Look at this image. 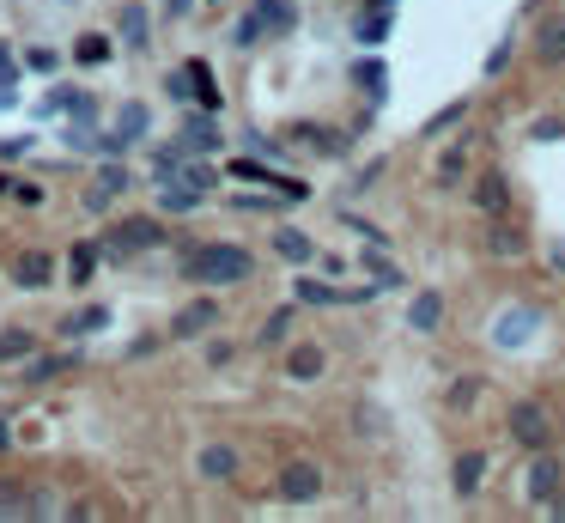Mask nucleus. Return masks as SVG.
Returning a JSON list of instances; mask_svg holds the SVG:
<instances>
[{
    "label": "nucleus",
    "instance_id": "4be33fe9",
    "mask_svg": "<svg viewBox=\"0 0 565 523\" xmlns=\"http://www.w3.org/2000/svg\"><path fill=\"white\" fill-rule=\"evenodd\" d=\"M383 37H389V7H371L359 19V43H383Z\"/></svg>",
    "mask_w": 565,
    "mask_h": 523
},
{
    "label": "nucleus",
    "instance_id": "c756f323",
    "mask_svg": "<svg viewBox=\"0 0 565 523\" xmlns=\"http://www.w3.org/2000/svg\"><path fill=\"white\" fill-rule=\"evenodd\" d=\"M73 55L92 67V61H104V55H110V43H104V37H79V49H73Z\"/></svg>",
    "mask_w": 565,
    "mask_h": 523
},
{
    "label": "nucleus",
    "instance_id": "5701e85b",
    "mask_svg": "<svg viewBox=\"0 0 565 523\" xmlns=\"http://www.w3.org/2000/svg\"><path fill=\"white\" fill-rule=\"evenodd\" d=\"M122 43H128V49L146 43V13H140V7H122Z\"/></svg>",
    "mask_w": 565,
    "mask_h": 523
},
{
    "label": "nucleus",
    "instance_id": "393cba45",
    "mask_svg": "<svg viewBox=\"0 0 565 523\" xmlns=\"http://www.w3.org/2000/svg\"><path fill=\"white\" fill-rule=\"evenodd\" d=\"M456 122H468V98H462V104H450V110H438V116L426 122V134H444V128H456Z\"/></svg>",
    "mask_w": 565,
    "mask_h": 523
},
{
    "label": "nucleus",
    "instance_id": "ddd939ff",
    "mask_svg": "<svg viewBox=\"0 0 565 523\" xmlns=\"http://www.w3.org/2000/svg\"><path fill=\"white\" fill-rule=\"evenodd\" d=\"M408 323H414L420 335H432V329L444 323V298H438V292H420V298H414V311H408Z\"/></svg>",
    "mask_w": 565,
    "mask_h": 523
},
{
    "label": "nucleus",
    "instance_id": "20e7f679",
    "mask_svg": "<svg viewBox=\"0 0 565 523\" xmlns=\"http://www.w3.org/2000/svg\"><path fill=\"white\" fill-rule=\"evenodd\" d=\"M316 493H322V469H316L310 457H292V463L280 469V499H286V505H310Z\"/></svg>",
    "mask_w": 565,
    "mask_h": 523
},
{
    "label": "nucleus",
    "instance_id": "bb28decb",
    "mask_svg": "<svg viewBox=\"0 0 565 523\" xmlns=\"http://www.w3.org/2000/svg\"><path fill=\"white\" fill-rule=\"evenodd\" d=\"M177 177H183L189 189H201V195L213 189V165H177Z\"/></svg>",
    "mask_w": 565,
    "mask_h": 523
},
{
    "label": "nucleus",
    "instance_id": "7c9ffc66",
    "mask_svg": "<svg viewBox=\"0 0 565 523\" xmlns=\"http://www.w3.org/2000/svg\"><path fill=\"white\" fill-rule=\"evenodd\" d=\"M505 61H511V37H499V43H493V55H487V80H499Z\"/></svg>",
    "mask_w": 565,
    "mask_h": 523
},
{
    "label": "nucleus",
    "instance_id": "a211bd4d",
    "mask_svg": "<svg viewBox=\"0 0 565 523\" xmlns=\"http://www.w3.org/2000/svg\"><path fill=\"white\" fill-rule=\"evenodd\" d=\"M49 268H55V262H49V256H25V262H19V268H13V280H19V286H25V292H37V286H49Z\"/></svg>",
    "mask_w": 565,
    "mask_h": 523
},
{
    "label": "nucleus",
    "instance_id": "6e6552de",
    "mask_svg": "<svg viewBox=\"0 0 565 523\" xmlns=\"http://www.w3.org/2000/svg\"><path fill=\"white\" fill-rule=\"evenodd\" d=\"M213 323H219V305H213V298H195V305H183V311H177L171 335H207Z\"/></svg>",
    "mask_w": 565,
    "mask_h": 523
},
{
    "label": "nucleus",
    "instance_id": "b1692460",
    "mask_svg": "<svg viewBox=\"0 0 565 523\" xmlns=\"http://www.w3.org/2000/svg\"><path fill=\"white\" fill-rule=\"evenodd\" d=\"M92 268H98V244H73V280H92Z\"/></svg>",
    "mask_w": 565,
    "mask_h": 523
},
{
    "label": "nucleus",
    "instance_id": "a878e982",
    "mask_svg": "<svg viewBox=\"0 0 565 523\" xmlns=\"http://www.w3.org/2000/svg\"><path fill=\"white\" fill-rule=\"evenodd\" d=\"M383 73H389L383 61H359V86H365L371 98H383Z\"/></svg>",
    "mask_w": 565,
    "mask_h": 523
},
{
    "label": "nucleus",
    "instance_id": "423d86ee",
    "mask_svg": "<svg viewBox=\"0 0 565 523\" xmlns=\"http://www.w3.org/2000/svg\"><path fill=\"white\" fill-rule=\"evenodd\" d=\"M523 250H529V232H523V226H511L505 213H493V226H487V256L511 262V256H523Z\"/></svg>",
    "mask_w": 565,
    "mask_h": 523
},
{
    "label": "nucleus",
    "instance_id": "f3484780",
    "mask_svg": "<svg viewBox=\"0 0 565 523\" xmlns=\"http://www.w3.org/2000/svg\"><path fill=\"white\" fill-rule=\"evenodd\" d=\"M140 134H146V110H140V104H128V110H122V122H116V134H110L104 146H128V140H140Z\"/></svg>",
    "mask_w": 565,
    "mask_h": 523
},
{
    "label": "nucleus",
    "instance_id": "c85d7f7f",
    "mask_svg": "<svg viewBox=\"0 0 565 523\" xmlns=\"http://www.w3.org/2000/svg\"><path fill=\"white\" fill-rule=\"evenodd\" d=\"M104 323H110V311H104V305H86V311H79L67 329H79V335H86V329H104Z\"/></svg>",
    "mask_w": 565,
    "mask_h": 523
},
{
    "label": "nucleus",
    "instance_id": "dca6fc26",
    "mask_svg": "<svg viewBox=\"0 0 565 523\" xmlns=\"http://www.w3.org/2000/svg\"><path fill=\"white\" fill-rule=\"evenodd\" d=\"M298 298H304V305H347V298H365V292H335L322 280H298Z\"/></svg>",
    "mask_w": 565,
    "mask_h": 523
},
{
    "label": "nucleus",
    "instance_id": "9d476101",
    "mask_svg": "<svg viewBox=\"0 0 565 523\" xmlns=\"http://www.w3.org/2000/svg\"><path fill=\"white\" fill-rule=\"evenodd\" d=\"M195 463H201L207 481H231V475H237V451H231V444H207Z\"/></svg>",
    "mask_w": 565,
    "mask_h": 523
},
{
    "label": "nucleus",
    "instance_id": "4468645a",
    "mask_svg": "<svg viewBox=\"0 0 565 523\" xmlns=\"http://www.w3.org/2000/svg\"><path fill=\"white\" fill-rule=\"evenodd\" d=\"M116 189H128V171H122V165H104V177L92 183L86 207H92V213H98V207H110V195H116Z\"/></svg>",
    "mask_w": 565,
    "mask_h": 523
},
{
    "label": "nucleus",
    "instance_id": "4c0bfd02",
    "mask_svg": "<svg viewBox=\"0 0 565 523\" xmlns=\"http://www.w3.org/2000/svg\"><path fill=\"white\" fill-rule=\"evenodd\" d=\"M7 444H13V426H7V420H0V451H7Z\"/></svg>",
    "mask_w": 565,
    "mask_h": 523
},
{
    "label": "nucleus",
    "instance_id": "58836bf2",
    "mask_svg": "<svg viewBox=\"0 0 565 523\" xmlns=\"http://www.w3.org/2000/svg\"><path fill=\"white\" fill-rule=\"evenodd\" d=\"M553 274H565V250H553Z\"/></svg>",
    "mask_w": 565,
    "mask_h": 523
},
{
    "label": "nucleus",
    "instance_id": "72a5a7b5",
    "mask_svg": "<svg viewBox=\"0 0 565 523\" xmlns=\"http://www.w3.org/2000/svg\"><path fill=\"white\" fill-rule=\"evenodd\" d=\"M553 134H565V122H559V116H541V122H535V140H553Z\"/></svg>",
    "mask_w": 565,
    "mask_h": 523
},
{
    "label": "nucleus",
    "instance_id": "f03ea898",
    "mask_svg": "<svg viewBox=\"0 0 565 523\" xmlns=\"http://www.w3.org/2000/svg\"><path fill=\"white\" fill-rule=\"evenodd\" d=\"M292 25H298V7H292V0H256V7L231 25V43H237V49H256L262 37H280V31H292Z\"/></svg>",
    "mask_w": 565,
    "mask_h": 523
},
{
    "label": "nucleus",
    "instance_id": "7ed1b4c3",
    "mask_svg": "<svg viewBox=\"0 0 565 523\" xmlns=\"http://www.w3.org/2000/svg\"><path fill=\"white\" fill-rule=\"evenodd\" d=\"M505 426H511V444H523V451H547V438H553V414L541 402H517Z\"/></svg>",
    "mask_w": 565,
    "mask_h": 523
},
{
    "label": "nucleus",
    "instance_id": "0eeeda50",
    "mask_svg": "<svg viewBox=\"0 0 565 523\" xmlns=\"http://www.w3.org/2000/svg\"><path fill=\"white\" fill-rule=\"evenodd\" d=\"M559 481H565V469H559V457H547V451H535V463H529V499H535V505H547V499L559 493Z\"/></svg>",
    "mask_w": 565,
    "mask_h": 523
},
{
    "label": "nucleus",
    "instance_id": "e433bc0d",
    "mask_svg": "<svg viewBox=\"0 0 565 523\" xmlns=\"http://www.w3.org/2000/svg\"><path fill=\"white\" fill-rule=\"evenodd\" d=\"M547 517H559V523H565V499H559V493L547 499Z\"/></svg>",
    "mask_w": 565,
    "mask_h": 523
},
{
    "label": "nucleus",
    "instance_id": "2eb2a0df",
    "mask_svg": "<svg viewBox=\"0 0 565 523\" xmlns=\"http://www.w3.org/2000/svg\"><path fill=\"white\" fill-rule=\"evenodd\" d=\"M213 146H219L213 122H207V116H189V128H183V153H213Z\"/></svg>",
    "mask_w": 565,
    "mask_h": 523
},
{
    "label": "nucleus",
    "instance_id": "1a4fd4ad",
    "mask_svg": "<svg viewBox=\"0 0 565 523\" xmlns=\"http://www.w3.org/2000/svg\"><path fill=\"white\" fill-rule=\"evenodd\" d=\"M286 371H292L298 384H310V378H322V371H329V353H322V347H292V353H286Z\"/></svg>",
    "mask_w": 565,
    "mask_h": 523
},
{
    "label": "nucleus",
    "instance_id": "39448f33",
    "mask_svg": "<svg viewBox=\"0 0 565 523\" xmlns=\"http://www.w3.org/2000/svg\"><path fill=\"white\" fill-rule=\"evenodd\" d=\"M468 201H474V213H511V171H480L474 177V189H468Z\"/></svg>",
    "mask_w": 565,
    "mask_h": 523
},
{
    "label": "nucleus",
    "instance_id": "aec40b11",
    "mask_svg": "<svg viewBox=\"0 0 565 523\" xmlns=\"http://www.w3.org/2000/svg\"><path fill=\"white\" fill-rule=\"evenodd\" d=\"M462 171H468V140H462V146H450V153L438 159V183H444V189H456V183H462Z\"/></svg>",
    "mask_w": 565,
    "mask_h": 523
},
{
    "label": "nucleus",
    "instance_id": "2f4dec72",
    "mask_svg": "<svg viewBox=\"0 0 565 523\" xmlns=\"http://www.w3.org/2000/svg\"><path fill=\"white\" fill-rule=\"evenodd\" d=\"M25 67H31V73H55V67H61V55H55V49H31V55H25Z\"/></svg>",
    "mask_w": 565,
    "mask_h": 523
},
{
    "label": "nucleus",
    "instance_id": "412c9836",
    "mask_svg": "<svg viewBox=\"0 0 565 523\" xmlns=\"http://www.w3.org/2000/svg\"><path fill=\"white\" fill-rule=\"evenodd\" d=\"M480 463H487V457H480V451H468V457H456V469H450V481H456V493H474V487H480Z\"/></svg>",
    "mask_w": 565,
    "mask_h": 523
},
{
    "label": "nucleus",
    "instance_id": "f8f14e48",
    "mask_svg": "<svg viewBox=\"0 0 565 523\" xmlns=\"http://www.w3.org/2000/svg\"><path fill=\"white\" fill-rule=\"evenodd\" d=\"M535 55L553 67V61H565V19H547L541 31H535Z\"/></svg>",
    "mask_w": 565,
    "mask_h": 523
},
{
    "label": "nucleus",
    "instance_id": "c9c22d12",
    "mask_svg": "<svg viewBox=\"0 0 565 523\" xmlns=\"http://www.w3.org/2000/svg\"><path fill=\"white\" fill-rule=\"evenodd\" d=\"M189 7H195V0H165V13H171V19H183Z\"/></svg>",
    "mask_w": 565,
    "mask_h": 523
},
{
    "label": "nucleus",
    "instance_id": "cd10ccee",
    "mask_svg": "<svg viewBox=\"0 0 565 523\" xmlns=\"http://www.w3.org/2000/svg\"><path fill=\"white\" fill-rule=\"evenodd\" d=\"M286 329H292V311H274V317L262 323V347H274V341H286Z\"/></svg>",
    "mask_w": 565,
    "mask_h": 523
},
{
    "label": "nucleus",
    "instance_id": "f704fd0d",
    "mask_svg": "<svg viewBox=\"0 0 565 523\" xmlns=\"http://www.w3.org/2000/svg\"><path fill=\"white\" fill-rule=\"evenodd\" d=\"M13 80H19V61H13V55H0V86H13Z\"/></svg>",
    "mask_w": 565,
    "mask_h": 523
},
{
    "label": "nucleus",
    "instance_id": "6ab92c4d",
    "mask_svg": "<svg viewBox=\"0 0 565 523\" xmlns=\"http://www.w3.org/2000/svg\"><path fill=\"white\" fill-rule=\"evenodd\" d=\"M189 86H195V98H201L207 110H219V86H213V67H207V61H189Z\"/></svg>",
    "mask_w": 565,
    "mask_h": 523
},
{
    "label": "nucleus",
    "instance_id": "9b49d317",
    "mask_svg": "<svg viewBox=\"0 0 565 523\" xmlns=\"http://www.w3.org/2000/svg\"><path fill=\"white\" fill-rule=\"evenodd\" d=\"M274 256H280V262H316V244H310L304 232L280 226V232H274Z\"/></svg>",
    "mask_w": 565,
    "mask_h": 523
},
{
    "label": "nucleus",
    "instance_id": "f257e3e1",
    "mask_svg": "<svg viewBox=\"0 0 565 523\" xmlns=\"http://www.w3.org/2000/svg\"><path fill=\"white\" fill-rule=\"evenodd\" d=\"M250 250L244 244H195L189 250V262H183V274L189 280H201V286H237V280H250Z\"/></svg>",
    "mask_w": 565,
    "mask_h": 523
},
{
    "label": "nucleus",
    "instance_id": "473e14b6",
    "mask_svg": "<svg viewBox=\"0 0 565 523\" xmlns=\"http://www.w3.org/2000/svg\"><path fill=\"white\" fill-rule=\"evenodd\" d=\"M19 353H31V335H7V341H0V359H19Z\"/></svg>",
    "mask_w": 565,
    "mask_h": 523
}]
</instances>
